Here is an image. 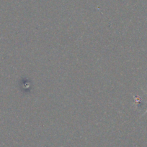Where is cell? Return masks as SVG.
Wrapping results in <instances>:
<instances>
[{
	"instance_id": "obj_1",
	"label": "cell",
	"mask_w": 147,
	"mask_h": 147,
	"mask_svg": "<svg viewBox=\"0 0 147 147\" xmlns=\"http://www.w3.org/2000/svg\"><path fill=\"white\" fill-rule=\"evenodd\" d=\"M146 95H147V93H146ZM146 113H147V109H146V111H145V112H144V114H146Z\"/></svg>"
}]
</instances>
